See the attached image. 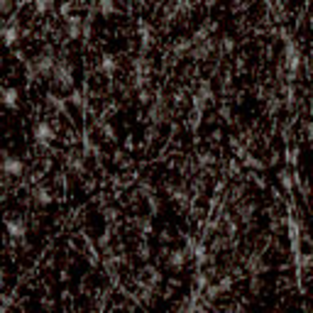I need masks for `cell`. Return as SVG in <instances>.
Instances as JSON below:
<instances>
[{
  "instance_id": "3",
  "label": "cell",
  "mask_w": 313,
  "mask_h": 313,
  "mask_svg": "<svg viewBox=\"0 0 313 313\" xmlns=\"http://www.w3.org/2000/svg\"><path fill=\"white\" fill-rule=\"evenodd\" d=\"M5 228H8V235H10L12 240H23L25 235H27V225H25V220H20V218H10V220L5 223Z\"/></svg>"
},
{
  "instance_id": "10",
  "label": "cell",
  "mask_w": 313,
  "mask_h": 313,
  "mask_svg": "<svg viewBox=\"0 0 313 313\" xmlns=\"http://www.w3.org/2000/svg\"><path fill=\"white\" fill-rule=\"evenodd\" d=\"M103 69H108V71H110V69H113V61H110V56H108V59L103 61Z\"/></svg>"
},
{
  "instance_id": "8",
  "label": "cell",
  "mask_w": 313,
  "mask_h": 313,
  "mask_svg": "<svg viewBox=\"0 0 313 313\" xmlns=\"http://www.w3.org/2000/svg\"><path fill=\"white\" fill-rule=\"evenodd\" d=\"M169 264H171V267H181V264H184V252H174V255L169 257Z\"/></svg>"
},
{
  "instance_id": "7",
  "label": "cell",
  "mask_w": 313,
  "mask_h": 313,
  "mask_svg": "<svg viewBox=\"0 0 313 313\" xmlns=\"http://www.w3.org/2000/svg\"><path fill=\"white\" fill-rule=\"evenodd\" d=\"M37 203H42V206H47V203H52V196H49V191L39 189L37 191Z\"/></svg>"
},
{
  "instance_id": "11",
  "label": "cell",
  "mask_w": 313,
  "mask_h": 313,
  "mask_svg": "<svg viewBox=\"0 0 313 313\" xmlns=\"http://www.w3.org/2000/svg\"><path fill=\"white\" fill-rule=\"evenodd\" d=\"M0 10H8V0H3V3H0Z\"/></svg>"
},
{
  "instance_id": "2",
  "label": "cell",
  "mask_w": 313,
  "mask_h": 313,
  "mask_svg": "<svg viewBox=\"0 0 313 313\" xmlns=\"http://www.w3.org/2000/svg\"><path fill=\"white\" fill-rule=\"evenodd\" d=\"M32 135H34V140H37L39 145H49V142H52V137H54V132H52V125H49V123H34Z\"/></svg>"
},
{
  "instance_id": "4",
  "label": "cell",
  "mask_w": 313,
  "mask_h": 313,
  "mask_svg": "<svg viewBox=\"0 0 313 313\" xmlns=\"http://www.w3.org/2000/svg\"><path fill=\"white\" fill-rule=\"evenodd\" d=\"M0 103H3L5 108H17V103H20V93H17V88L0 91Z\"/></svg>"
},
{
  "instance_id": "6",
  "label": "cell",
  "mask_w": 313,
  "mask_h": 313,
  "mask_svg": "<svg viewBox=\"0 0 313 313\" xmlns=\"http://www.w3.org/2000/svg\"><path fill=\"white\" fill-rule=\"evenodd\" d=\"M37 69H39L42 74H47V71H52V69H54V61H52L49 56H42V59L37 61Z\"/></svg>"
},
{
  "instance_id": "5",
  "label": "cell",
  "mask_w": 313,
  "mask_h": 313,
  "mask_svg": "<svg viewBox=\"0 0 313 313\" xmlns=\"http://www.w3.org/2000/svg\"><path fill=\"white\" fill-rule=\"evenodd\" d=\"M17 37H20V32H17L15 27H8V30L3 32V42H5L8 47H12L15 42H17Z\"/></svg>"
},
{
  "instance_id": "9",
  "label": "cell",
  "mask_w": 313,
  "mask_h": 313,
  "mask_svg": "<svg viewBox=\"0 0 313 313\" xmlns=\"http://www.w3.org/2000/svg\"><path fill=\"white\" fill-rule=\"evenodd\" d=\"M34 8L39 12H47L49 8H52V0H34Z\"/></svg>"
},
{
  "instance_id": "1",
  "label": "cell",
  "mask_w": 313,
  "mask_h": 313,
  "mask_svg": "<svg viewBox=\"0 0 313 313\" xmlns=\"http://www.w3.org/2000/svg\"><path fill=\"white\" fill-rule=\"evenodd\" d=\"M0 169H3V174H8V176H20V174H23V169H25V164L20 162V156H8V154H3Z\"/></svg>"
}]
</instances>
